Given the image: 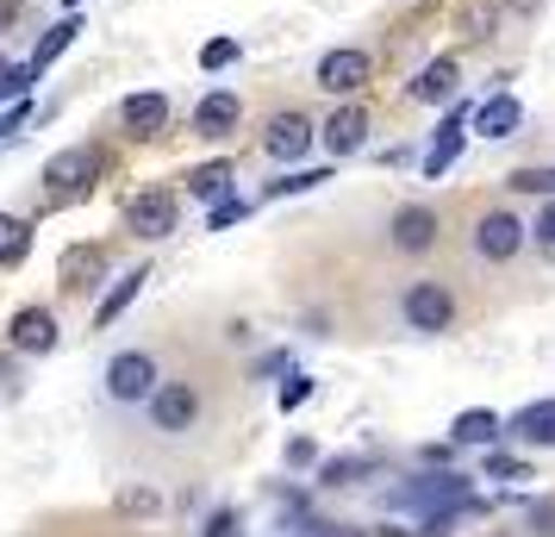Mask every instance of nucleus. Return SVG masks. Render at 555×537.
Instances as JSON below:
<instances>
[{
	"label": "nucleus",
	"instance_id": "obj_1",
	"mask_svg": "<svg viewBox=\"0 0 555 537\" xmlns=\"http://www.w3.org/2000/svg\"><path fill=\"white\" fill-rule=\"evenodd\" d=\"M106 400H119V407H151V394L163 387L156 375V357L151 350H119V357L106 362Z\"/></svg>",
	"mask_w": 555,
	"mask_h": 537
},
{
	"label": "nucleus",
	"instance_id": "obj_2",
	"mask_svg": "<svg viewBox=\"0 0 555 537\" xmlns=\"http://www.w3.org/2000/svg\"><path fill=\"white\" fill-rule=\"evenodd\" d=\"M400 312H405L412 332H450L455 325V294L443 282H412L405 301H400Z\"/></svg>",
	"mask_w": 555,
	"mask_h": 537
},
{
	"label": "nucleus",
	"instance_id": "obj_3",
	"mask_svg": "<svg viewBox=\"0 0 555 537\" xmlns=\"http://www.w3.org/2000/svg\"><path fill=\"white\" fill-rule=\"evenodd\" d=\"M194 419H201V387H194V382H163L151 394V425L163 437L194 432Z\"/></svg>",
	"mask_w": 555,
	"mask_h": 537
},
{
	"label": "nucleus",
	"instance_id": "obj_4",
	"mask_svg": "<svg viewBox=\"0 0 555 537\" xmlns=\"http://www.w3.org/2000/svg\"><path fill=\"white\" fill-rule=\"evenodd\" d=\"M312 144H319V126H312L306 113H294V106H287V113H275V119L262 126V151L275 156V163H300Z\"/></svg>",
	"mask_w": 555,
	"mask_h": 537
},
{
	"label": "nucleus",
	"instance_id": "obj_5",
	"mask_svg": "<svg viewBox=\"0 0 555 537\" xmlns=\"http://www.w3.org/2000/svg\"><path fill=\"white\" fill-rule=\"evenodd\" d=\"M7 344L20 357H51L56 350V312L51 307H20L7 319Z\"/></svg>",
	"mask_w": 555,
	"mask_h": 537
},
{
	"label": "nucleus",
	"instance_id": "obj_6",
	"mask_svg": "<svg viewBox=\"0 0 555 537\" xmlns=\"http://www.w3.org/2000/svg\"><path fill=\"white\" fill-rule=\"evenodd\" d=\"M94 176H101V151H88V144H69V151H56L44 163V188L51 194H81Z\"/></svg>",
	"mask_w": 555,
	"mask_h": 537
},
{
	"label": "nucleus",
	"instance_id": "obj_7",
	"mask_svg": "<svg viewBox=\"0 0 555 537\" xmlns=\"http://www.w3.org/2000/svg\"><path fill=\"white\" fill-rule=\"evenodd\" d=\"M369 76H375V56L369 51H350V44H344V51L319 56V88H325V94H356Z\"/></svg>",
	"mask_w": 555,
	"mask_h": 537
},
{
	"label": "nucleus",
	"instance_id": "obj_8",
	"mask_svg": "<svg viewBox=\"0 0 555 537\" xmlns=\"http://www.w3.org/2000/svg\"><path fill=\"white\" fill-rule=\"evenodd\" d=\"M475 251L487 256V263H512V256L525 251V226H518V213H487L475 226Z\"/></svg>",
	"mask_w": 555,
	"mask_h": 537
},
{
	"label": "nucleus",
	"instance_id": "obj_9",
	"mask_svg": "<svg viewBox=\"0 0 555 537\" xmlns=\"http://www.w3.org/2000/svg\"><path fill=\"white\" fill-rule=\"evenodd\" d=\"M176 194H169V188H151V194H138V201L126 206V226L138 231V238H169V231H176Z\"/></svg>",
	"mask_w": 555,
	"mask_h": 537
},
{
	"label": "nucleus",
	"instance_id": "obj_10",
	"mask_svg": "<svg viewBox=\"0 0 555 537\" xmlns=\"http://www.w3.org/2000/svg\"><path fill=\"white\" fill-rule=\"evenodd\" d=\"M319 144H325L331 156H356L362 144H369V113H362L356 101L337 106V113L325 119V131H319Z\"/></svg>",
	"mask_w": 555,
	"mask_h": 537
},
{
	"label": "nucleus",
	"instance_id": "obj_11",
	"mask_svg": "<svg viewBox=\"0 0 555 537\" xmlns=\"http://www.w3.org/2000/svg\"><path fill=\"white\" fill-rule=\"evenodd\" d=\"M237 119H244V101H237L231 88H212V94H201V106H194V131H201V138H231Z\"/></svg>",
	"mask_w": 555,
	"mask_h": 537
},
{
	"label": "nucleus",
	"instance_id": "obj_12",
	"mask_svg": "<svg viewBox=\"0 0 555 537\" xmlns=\"http://www.w3.org/2000/svg\"><path fill=\"white\" fill-rule=\"evenodd\" d=\"M430 244H437V213H430V206H400V213H393V251L425 256Z\"/></svg>",
	"mask_w": 555,
	"mask_h": 537
},
{
	"label": "nucleus",
	"instance_id": "obj_13",
	"mask_svg": "<svg viewBox=\"0 0 555 537\" xmlns=\"http://www.w3.org/2000/svg\"><path fill=\"white\" fill-rule=\"evenodd\" d=\"M56 276H63L69 294H88V287L106 276V251L101 244H76V251H63V269H56Z\"/></svg>",
	"mask_w": 555,
	"mask_h": 537
},
{
	"label": "nucleus",
	"instance_id": "obj_14",
	"mask_svg": "<svg viewBox=\"0 0 555 537\" xmlns=\"http://www.w3.org/2000/svg\"><path fill=\"white\" fill-rule=\"evenodd\" d=\"M468 119H475V113H468V106H455L450 119L437 126V144H430V156H425V176H430V181L443 176L455 156H462V131H468Z\"/></svg>",
	"mask_w": 555,
	"mask_h": 537
},
{
	"label": "nucleus",
	"instance_id": "obj_15",
	"mask_svg": "<svg viewBox=\"0 0 555 537\" xmlns=\"http://www.w3.org/2000/svg\"><path fill=\"white\" fill-rule=\"evenodd\" d=\"M518 126H525V106H518V94H493V101L475 106V131H480V138H512Z\"/></svg>",
	"mask_w": 555,
	"mask_h": 537
},
{
	"label": "nucleus",
	"instance_id": "obj_16",
	"mask_svg": "<svg viewBox=\"0 0 555 537\" xmlns=\"http://www.w3.org/2000/svg\"><path fill=\"white\" fill-rule=\"evenodd\" d=\"M119 119H126L131 138H156V131L169 126V101H163V94H131V101L119 106Z\"/></svg>",
	"mask_w": 555,
	"mask_h": 537
},
{
	"label": "nucleus",
	"instance_id": "obj_17",
	"mask_svg": "<svg viewBox=\"0 0 555 537\" xmlns=\"http://www.w3.org/2000/svg\"><path fill=\"white\" fill-rule=\"evenodd\" d=\"M455 81H462V69H455V56H437V63H425V76L412 81V101L443 106V101L455 94Z\"/></svg>",
	"mask_w": 555,
	"mask_h": 537
},
{
	"label": "nucleus",
	"instance_id": "obj_18",
	"mask_svg": "<svg viewBox=\"0 0 555 537\" xmlns=\"http://www.w3.org/2000/svg\"><path fill=\"white\" fill-rule=\"evenodd\" d=\"M31 251V219L20 213H0V269H20Z\"/></svg>",
	"mask_w": 555,
	"mask_h": 537
},
{
	"label": "nucleus",
	"instance_id": "obj_19",
	"mask_svg": "<svg viewBox=\"0 0 555 537\" xmlns=\"http://www.w3.org/2000/svg\"><path fill=\"white\" fill-rule=\"evenodd\" d=\"M512 437H525V444H555V400H537L512 419Z\"/></svg>",
	"mask_w": 555,
	"mask_h": 537
},
{
	"label": "nucleus",
	"instance_id": "obj_20",
	"mask_svg": "<svg viewBox=\"0 0 555 537\" xmlns=\"http://www.w3.org/2000/svg\"><path fill=\"white\" fill-rule=\"evenodd\" d=\"M450 437H455V444H493V437H500V412H487V407L455 412Z\"/></svg>",
	"mask_w": 555,
	"mask_h": 537
},
{
	"label": "nucleus",
	"instance_id": "obj_21",
	"mask_svg": "<svg viewBox=\"0 0 555 537\" xmlns=\"http://www.w3.org/2000/svg\"><path fill=\"white\" fill-rule=\"evenodd\" d=\"M144 282H151V269H131V276H119V287H113L101 307H94V325L106 332V325H113V319H119V312H126L131 301H138V287H144Z\"/></svg>",
	"mask_w": 555,
	"mask_h": 537
},
{
	"label": "nucleus",
	"instance_id": "obj_22",
	"mask_svg": "<svg viewBox=\"0 0 555 537\" xmlns=\"http://www.w3.org/2000/svg\"><path fill=\"white\" fill-rule=\"evenodd\" d=\"M231 176H237L231 163H201V169L188 176V194H194V201H225V194H231Z\"/></svg>",
	"mask_w": 555,
	"mask_h": 537
},
{
	"label": "nucleus",
	"instance_id": "obj_23",
	"mask_svg": "<svg viewBox=\"0 0 555 537\" xmlns=\"http://www.w3.org/2000/svg\"><path fill=\"white\" fill-rule=\"evenodd\" d=\"M76 20H63V26H51V38H44V44H38V56H31V69H44V63H56V56L69 51V44H76Z\"/></svg>",
	"mask_w": 555,
	"mask_h": 537
},
{
	"label": "nucleus",
	"instance_id": "obj_24",
	"mask_svg": "<svg viewBox=\"0 0 555 537\" xmlns=\"http://www.w3.org/2000/svg\"><path fill=\"white\" fill-rule=\"evenodd\" d=\"M505 188H518V194H543V201H555V163L550 169H512V181Z\"/></svg>",
	"mask_w": 555,
	"mask_h": 537
},
{
	"label": "nucleus",
	"instance_id": "obj_25",
	"mask_svg": "<svg viewBox=\"0 0 555 537\" xmlns=\"http://www.w3.org/2000/svg\"><path fill=\"white\" fill-rule=\"evenodd\" d=\"M119 512H126V519H151V512H163V494H156V487H126V494H119Z\"/></svg>",
	"mask_w": 555,
	"mask_h": 537
},
{
	"label": "nucleus",
	"instance_id": "obj_26",
	"mask_svg": "<svg viewBox=\"0 0 555 537\" xmlns=\"http://www.w3.org/2000/svg\"><path fill=\"white\" fill-rule=\"evenodd\" d=\"M356 475H369V462H356V457H337V462H325V469H319V482H325V487H350Z\"/></svg>",
	"mask_w": 555,
	"mask_h": 537
},
{
	"label": "nucleus",
	"instance_id": "obj_27",
	"mask_svg": "<svg viewBox=\"0 0 555 537\" xmlns=\"http://www.w3.org/2000/svg\"><path fill=\"white\" fill-rule=\"evenodd\" d=\"M487 475H493V482H530V469L518 457H505V450H493V457H487Z\"/></svg>",
	"mask_w": 555,
	"mask_h": 537
},
{
	"label": "nucleus",
	"instance_id": "obj_28",
	"mask_svg": "<svg viewBox=\"0 0 555 537\" xmlns=\"http://www.w3.org/2000/svg\"><path fill=\"white\" fill-rule=\"evenodd\" d=\"M244 213H250V206L237 201V194H225V201H212V219H206V226H212V231H225V226H237Z\"/></svg>",
	"mask_w": 555,
	"mask_h": 537
},
{
	"label": "nucleus",
	"instance_id": "obj_29",
	"mask_svg": "<svg viewBox=\"0 0 555 537\" xmlns=\"http://www.w3.org/2000/svg\"><path fill=\"white\" fill-rule=\"evenodd\" d=\"M306 400H312V375H287V382H281V412L306 407Z\"/></svg>",
	"mask_w": 555,
	"mask_h": 537
},
{
	"label": "nucleus",
	"instance_id": "obj_30",
	"mask_svg": "<svg viewBox=\"0 0 555 537\" xmlns=\"http://www.w3.org/2000/svg\"><path fill=\"white\" fill-rule=\"evenodd\" d=\"M225 63H237V38H212L201 51V69H225Z\"/></svg>",
	"mask_w": 555,
	"mask_h": 537
},
{
	"label": "nucleus",
	"instance_id": "obj_31",
	"mask_svg": "<svg viewBox=\"0 0 555 537\" xmlns=\"http://www.w3.org/2000/svg\"><path fill=\"white\" fill-rule=\"evenodd\" d=\"M319 181H331L325 169H300V176H287V181H275L269 194H306V188H319Z\"/></svg>",
	"mask_w": 555,
	"mask_h": 537
},
{
	"label": "nucleus",
	"instance_id": "obj_32",
	"mask_svg": "<svg viewBox=\"0 0 555 537\" xmlns=\"http://www.w3.org/2000/svg\"><path fill=\"white\" fill-rule=\"evenodd\" d=\"M31 76H38L31 63H26V69H0V101H20V94H26V81H31Z\"/></svg>",
	"mask_w": 555,
	"mask_h": 537
},
{
	"label": "nucleus",
	"instance_id": "obj_33",
	"mask_svg": "<svg viewBox=\"0 0 555 537\" xmlns=\"http://www.w3.org/2000/svg\"><path fill=\"white\" fill-rule=\"evenodd\" d=\"M201 537H244V525H237V512H231V507H219L212 519H206Z\"/></svg>",
	"mask_w": 555,
	"mask_h": 537
},
{
	"label": "nucleus",
	"instance_id": "obj_34",
	"mask_svg": "<svg viewBox=\"0 0 555 537\" xmlns=\"http://www.w3.org/2000/svg\"><path fill=\"white\" fill-rule=\"evenodd\" d=\"M287 462H294V469H306V462H319V450H312V437H294V444H287Z\"/></svg>",
	"mask_w": 555,
	"mask_h": 537
},
{
	"label": "nucleus",
	"instance_id": "obj_35",
	"mask_svg": "<svg viewBox=\"0 0 555 537\" xmlns=\"http://www.w3.org/2000/svg\"><path fill=\"white\" fill-rule=\"evenodd\" d=\"M537 238H543V244H555V201L543 206V219H537Z\"/></svg>",
	"mask_w": 555,
	"mask_h": 537
},
{
	"label": "nucleus",
	"instance_id": "obj_36",
	"mask_svg": "<svg viewBox=\"0 0 555 537\" xmlns=\"http://www.w3.org/2000/svg\"><path fill=\"white\" fill-rule=\"evenodd\" d=\"M505 13H537V7H543V0H500Z\"/></svg>",
	"mask_w": 555,
	"mask_h": 537
},
{
	"label": "nucleus",
	"instance_id": "obj_37",
	"mask_svg": "<svg viewBox=\"0 0 555 537\" xmlns=\"http://www.w3.org/2000/svg\"><path fill=\"white\" fill-rule=\"evenodd\" d=\"M7 20H13V7H7V0H0V26H7Z\"/></svg>",
	"mask_w": 555,
	"mask_h": 537
},
{
	"label": "nucleus",
	"instance_id": "obj_38",
	"mask_svg": "<svg viewBox=\"0 0 555 537\" xmlns=\"http://www.w3.org/2000/svg\"><path fill=\"white\" fill-rule=\"evenodd\" d=\"M63 7H81V0H63Z\"/></svg>",
	"mask_w": 555,
	"mask_h": 537
},
{
	"label": "nucleus",
	"instance_id": "obj_39",
	"mask_svg": "<svg viewBox=\"0 0 555 537\" xmlns=\"http://www.w3.org/2000/svg\"><path fill=\"white\" fill-rule=\"evenodd\" d=\"M493 537H500V532H493Z\"/></svg>",
	"mask_w": 555,
	"mask_h": 537
}]
</instances>
